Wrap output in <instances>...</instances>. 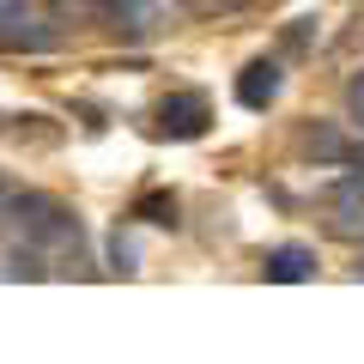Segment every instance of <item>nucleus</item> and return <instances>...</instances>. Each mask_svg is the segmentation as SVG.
<instances>
[{
    "label": "nucleus",
    "mask_w": 364,
    "mask_h": 364,
    "mask_svg": "<svg viewBox=\"0 0 364 364\" xmlns=\"http://www.w3.org/2000/svg\"><path fill=\"white\" fill-rule=\"evenodd\" d=\"M6 213H13V231L25 237L31 249H67V243H79V225H73V213H67L55 195L18 188V195H6Z\"/></svg>",
    "instance_id": "1"
},
{
    "label": "nucleus",
    "mask_w": 364,
    "mask_h": 364,
    "mask_svg": "<svg viewBox=\"0 0 364 364\" xmlns=\"http://www.w3.org/2000/svg\"><path fill=\"white\" fill-rule=\"evenodd\" d=\"M213 122V104L207 91H170L164 104H158V128L170 134V140H200Z\"/></svg>",
    "instance_id": "2"
},
{
    "label": "nucleus",
    "mask_w": 364,
    "mask_h": 364,
    "mask_svg": "<svg viewBox=\"0 0 364 364\" xmlns=\"http://www.w3.org/2000/svg\"><path fill=\"white\" fill-rule=\"evenodd\" d=\"M279 85H286L279 61H273V55H261V61H249L243 73H237V104H243V109H267L273 97H279Z\"/></svg>",
    "instance_id": "3"
},
{
    "label": "nucleus",
    "mask_w": 364,
    "mask_h": 364,
    "mask_svg": "<svg viewBox=\"0 0 364 364\" xmlns=\"http://www.w3.org/2000/svg\"><path fill=\"white\" fill-rule=\"evenodd\" d=\"M261 273H267V279H279V286H298V279H310V273H316V255H310L304 243H279V249H267Z\"/></svg>",
    "instance_id": "4"
},
{
    "label": "nucleus",
    "mask_w": 364,
    "mask_h": 364,
    "mask_svg": "<svg viewBox=\"0 0 364 364\" xmlns=\"http://www.w3.org/2000/svg\"><path fill=\"white\" fill-rule=\"evenodd\" d=\"M298 146H304L310 158H322V164H346V140H340L334 128H322V122H316V128H304Z\"/></svg>",
    "instance_id": "5"
},
{
    "label": "nucleus",
    "mask_w": 364,
    "mask_h": 364,
    "mask_svg": "<svg viewBox=\"0 0 364 364\" xmlns=\"http://www.w3.org/2000/svg\"><path fill=\"white\" fill-rule=\"evenodd\" d=\"M134 219H146V225H176V195H170V188L140 195V200H134Z\"/></svg>",
    "instance_id": "6"
},
{
    "label": "nucleus",
    "mask_w": 364,
    "mask_h": 364,
    "mask_svg": "<svg viewBox=\"0 0 364 364\" xmlns=\"http://www.w3.org/2000/svg\"><path fill=\"white\" fill-rule=\"evenodd\" d=\"M346 109H352V122L364 128V73H352V85H346Z\"/></svg>",
    "instance_id": "7"
},
{
    "label": "nucleus",
    "mask_w": 364,
    "mask_h": 364,
    "mask_svg": "<svg viewBox=\"0 0 364 364\" xmlns=\"http://www.w3.org/2000/svg\"><path fill=\"white\" fill-rule=\"evenodd\" d=\"M310 49V18H298V25L286 31V55H304Z\"/></svg>",
    "instance_id": "8"
},
{
    "label": "nucleus",
    "mask_w": 364,
    "mask_h": 364,
    "mask_svg": "<svg viewBox=\"0 0 364 364\" xmlns=\"http://www.w3.org/2000/svg\"><path fill=\"white\" fill-rule=\"evenodd\" d=\"M0 213H6V188H0Z\"/></svg>",
    "instance_id": "9"
},
{
    "label": "nucleus",
    "mask_w": 364,
    "mask_h": 364,
    "mask_svg": "<svg viewBox=\"0 0 364 364\" xmlns=\"http://www.w3.org/2000/svg\"><path fill=\"white\" fill-rule=\"evenodd\" d=\"M188 6H207V0H188Z\"/></svg>",
    "instance_id": "10"
},
{
    "label": "nucleus",
    "mask_w": 364,
    "mask_h": 364,
    "mask_svg": "<svg viewBox=\"0 0 364 364\" xmlns=\"http://www.w3.org/2000/svg\"><path fill=\"white\" fill-rule=\"evenodd\" d=\"M358 273H364V267H358Z\"/></svg>",
    "instance_id": "11"
}]
</instances>
